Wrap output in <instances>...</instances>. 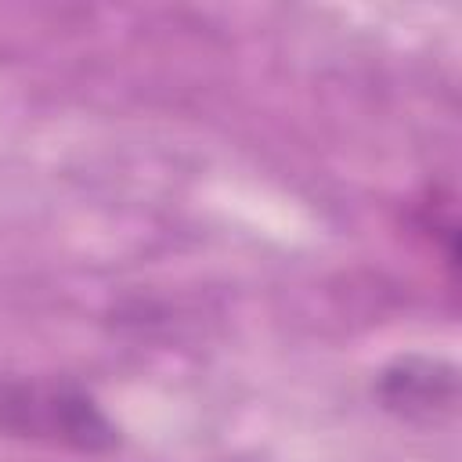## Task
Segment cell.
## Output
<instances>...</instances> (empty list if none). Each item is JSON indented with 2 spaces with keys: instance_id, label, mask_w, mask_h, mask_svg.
<instances>
[{
  "instance_id": "obj_2",
  "label": "cell",
  "mask_w": 462,
  "mask_h": 462,
  "mask_svg": "<svg viewBox=\"0 0 462 462\" xmlns=\"http://www.w3.org/2000/svg\"><path fill=\"white\" fill-rule=\"evenodd\" d=\"M375 393L386 411L408 422H440L458 404V375L444 357L408 354L379 372Z\"/></svg>"
},
{
  "instance_id": "obj_1",
  "label": "cell",
  "mask_w": 462,
  "mask_h": 462,
  "mask_svg": "<svg viewBox=\"0 0 462 462\" xmlns=\"http://www.w3.org/2000/svg\"><path fill=\"white\" fill-rule=\"evenodd\" d=\"M0 433L79 455L119 448V426L94 393L54 375H0Z\"/></svg>"
}]
</instances>
